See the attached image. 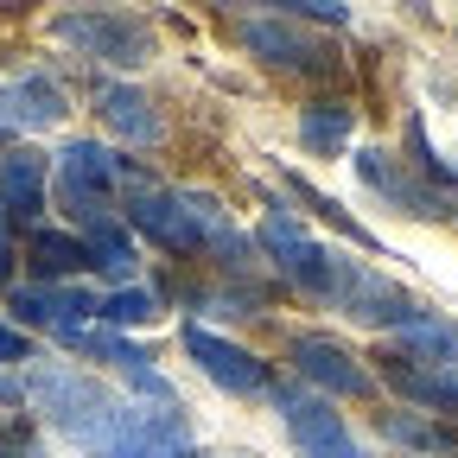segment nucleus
<instances>
[{
  "label": "nucleus",
  "instance_id": "obj_1",
  "mask_svg": "<svg viewBox=\"0 0 458 458\" xmlns=\"http://www.w3.org/2000/svg\"><path fill=\"white\" fill-rule=\"evenodd\" d=\"M32 401L64 427L77 445H89L96 458H108L114 445H122L134 427H140V414H128L122 401H108L89 376H77V369H38L32 376Z\"/></svg>",
  "mask_w": 458,
  "mask_h": 458
},
{
  "label": "nucleus",
  "instance_id": "obj_2",
  "mask_svg": "<svg viewBox=\"0 0 458 458\" xmlns=\"http://www.w3.org/2000/svg\"><path fill=\"white\" fill-rule=\"evenodd\" d=\"M51 32L64 38V45H77L83 57L114 64V71H140L147 57H153V32L134 13H57Z\"/></svg>",
  "mask_w": 458,
  "mask_h": 458
},
{
  "label": "nucleus",
  "instance_id": "obj_3",
  "mask_svg": "<svg viewBox=\"0 0 458 458\" xmlns=\"http://www.w3.org/2000/svg\"><path fill=\"white\" fill-rule=\"evenodd\" d=\"M261 249L280 261V274L293 280V286H306V293H318V300H337V274H344V261H337L325 242H312L293 216L274 210V216L261 223Z\"/></svg>",
  "mask_w": 458,
  "mask_h": 458
},
{
  "label": "nucleus",
  "instance_id": "obj_4",
  "mask_svg": "<svg viewBox=\"0 0 458 458\" xmlns=\"http://www.w3.org/2000/svg\"><path fill=\"white\" fill-rule=\"evenodd\" d=\"M122 172H128V165L114 159L108 147H96V140H71L64 153H57V198H64V204H71V216L89 229V223H102V216H108V204H102V198H108V185L122 179Z\"/></svg>",
  "mask_w": 458,
  "mask_h": 458
},
{
  "label": "nucleus",
  "instance_id": "obj_5",
  "mask_svg": "<svg viewBox=\"0 0 458 458\" xmlns=\"http://www.w3.org/2000/svg\"><path fill=\"white\" fill-rule=\"evenodd\" d=\"M280 414H286V433H293V445L306 458H363L351 427H344V414H331L325 401H312L300 388H280Z\"/></svg>",
  "mask_w": 458,
  "mask_h": 458
},
{
  "label": "nucleus",
  "instance_id": "obj_6",
  "mask_svg": "<svg viewBox=\"0 0 458 458\" xmlns=\"http://www.w3.org/2000/svg\"><path fill=\"white\" fill-rule=\"evenodd\" d=\"M185 351H191V363H198L216 388H229V394H261V388H267V363L249 357L242 344L204 331V325H185Z\"/></svg>",
  "mask_w": 458,
  "mask_h": 458
},
{
  "label": "nucleus",
  "instance_id": "obj_7",
  "mask_svg": "<svg viewBox=\"0 0 458 458\" xmlns=\"http://www.w3.org/2000/svg\"><path fill=\"white\" fill-rule=\"evenodd\" d=\"M331 306H344V312L363 318V325H414V318H420V306L401 293V286H388L382 274H369V267H357V261H344Z\"/></svg>",
  "mask_w": 458,
  "mask_h": 458
},
{
  "label": "nucleus",
  "instance_id": "obj_8",
  "mask_svg": "<svg viewBox=\"0 0 458 458\" xmlns=\"http://www.w3.org/2000/svg\"><path fill=\"white\" fill-rule=\"evenodd\" d=\"M128 223L140 229V236H153L159 249H172V255H191V249H204V236H198V216L185 210V198H172V191H140V198L128 204Z\"/></svg>",
  "mask_w": 458,
  "mask_h": 458
},
{
  "label": "nucleus",
  "instance_id": "obj_9",
  "mask_svg": "<svg viewBox=\"0 0 458 458\" xmlns=\"http://www.w3.org/2000/svg\"><path fill=\"white\" fill-rule=\"evenodd\" d=\"M293 369H300L306 382L331 388V394H369V388H376L369 369L344 351V344H331V337H293Z\"/></svg>",
  "mask_w": 458,
  "mask_h": 458
},
{
  "label": "nucleus",
  "instance_id": "obj_10",
  "mask_svg": "<svg viewBox=\"0 0 458 458\" xmlns=\"http://www.w3.org/2000/svg\"><path fill=\"white\" fill-rule=\"evenodd\" d=\"M242 45L255 57H267V64H280V71H331V51L312 45V38H300L293 26H280V20H249Z\"/></svg>",
  "mask_w": 458,
  "mask_h": 458
},
{
  "label": "nucleus",
  "instance_id": "obj_11",
  "mask_svg": "<svg viewBox=\"0 0 458 458\" xmlns=\"http://www.w3.org/2000/svg\"><path fill=\"white\" fill-rule=\"evenodd\" d=\"M13 312L26 325H51L57 337H64V331H83V318L102 312V300L77 293V286H26V293H13Z\"/></svg>",
  "mask_w": 458,
  "mask_h": 458
},
{
  "label": "nucleus",
  "instance_id": "obj_12",
  "mask_svg": "<svg viewBox=\"0 0 458 458\" xmlns=\"http://www.w3.org/2000/svg\"><path fill=\"white\" fill-rule=\"evenodd\" d=\"M64 114V89L51 77H20V83H0V128H51Z\"/></svg>",
  "mask_w": 458,
  "mask_h": 458
},
{
  "label": "nucleus",
  "instance_id": "obj_13",
  "mask_svg": "<svg viewBox=\"0 0 458 458\" xmlns=\"http://www.w3.org/2000/svg\"><path fill=\"white\" fill-rule=\"evenodd\" d=\"M45 153H7L0 159V210L7 216H26V223H38V210H45Z\"/></svg>",
  "mask_w": 458,
  "mask_h": 458
},
{
  "label": "nucleus",
  "instance_id": "obj_14",
  "mask_svg": "<svg viewBox=\"0 0 458 458\" xmlns=\"http://www.w3.org/2000/svg\"><path fill=\"white\" fill-rule=\"evenodd\" d=\"M108 458H191V427L179 414H140V427Z\"/></svg>",
  "mask_w": 458,
  "mask_h": 458
},
{
  "label": "nucleus",
  "instance_id": "obj_15",
  "mask_svg": "<svg viewBox=\"0 0 458 458\" xmlns=\"http://www.w3.org/2000/svg\"><path fill=\"white\" fill-rule=\"evenodd\" d=\"M64 344H83V351H96L102 363H114V369H122L140 394H153V401H172V388H165V376L134 351V344H122V337H89V331H64Z\"/></svg>",
  "mask_w": 458,
  "mask_h": 458
},
{
  "label": "nucleus",
  "instance_id": "obj_16",
  "mask_svg": "<svg viewBox=\"0 0 458 458\" xmlns=\"http://www.w3.org/2000/svg\"><path fill=\"white\" fill-rule=\"evenodd\" d=\"M388 382L408 394V401H420V408H439V414H458V376L452 369H433V363H388Z\"/></svg>",
  "mask_w": 458,
  "mask_h": 458
},
{
  "label": "nucleus",
  "instance_id": "obj_17",
  "mask_svg": "<svg viewBox=\"0 0 458 458\" xmlns=\"http://www.w3.org/2000/svg\"><path fill=\"white\" fill-rule=\"evenodd\" d=\"M102 122L122 134V140H140V147L159 140V114H153V102H147L140 89H128V83L102 89Z\"/></svg>",
  "mask_w": 458,
  "mask_h": 458
},
{
  "label": "nucleus",
  "instance_id": "obj_18",
  "mask_svg": "<svg viewBox=\"0 0 458 458\" xmlns=\"http://www.w3.org/2000/svg\"><path fill=\"white\" fill-rule=\"evenodd\" d=\"M351 128H357V114L344 102H306V114H300V140L318 159H337L344 147H351Z\"/></svg>",
  "mask_w": 458,
  "mask_h": 458
},
{
  "label": "nucleus",
  "instance_id": "obj_19",
  "mask_svg": "<svg viewBox=\"0 0 458 458\" xmlns=\"http://www.w3.org/2000/svg\"><path fill=\"white\" fill-rule=\"evenodd\" d=\"M89 267V242L83 236H64V229H38L32 236V274L51 286V280H64V274H83Z\"/></svg>",
  "mask_w": 458,
  "mask_h": 458
},
{
  "label": "nucleus",
  "instance_id": "obj_20",
  "mask_svg": "<svg viewBox=\"0 0 458 458\" xmlns=\"http://www.w3.org/2000/svg\"><path fill=\"white\" fill-rule=\"evenodd\" d=\"M357 179L376 185V191L394 198V204H408V216H439V198H427L414 179H401V172L388 165V153H363V159H357Z\"/></svg>",
  "mask_w": 458,
  "mask_h": 458
},
{
  "label": "nucleus",
  "instance_id": "obj_21",
  "mask_svg": "<svg viewBox=\"0 0 458 458\" xmlns=\"http://www.w3.org/2000/svg\"><path fill=\"white\" fill-rule=\"evenodd\" d=\"M401 344H408L414 357H433V369H452L458 376V325L414 318V325H401Z\"/></svg>",
  "mask_w": 458,
  "mask_h": 458
},
{
  "label": "nucleus",
  "instance_id": "obj_22",
  "mask_svg": "<svg viewBox=\"0 0 458 458\" xmlns=\"http://www.w3.org/2000/svg\"><path fill=\"white\" fill-rule=\"evenodd\" d=\"M89 267H102L108 280H128V274H134V249H128V236H122L108 216L89 223Z\"/></svg>",
  "mask_w": 458,
  "mask_h": 458
},
{
  "label": "nucleus",
  "instance_id": "obj_23",
  "mask_svg": "<svg viewBox=\"0 0 458 458\" xmlns=\"http://www.w3.org/2000/svg\"><path fill=\"white\" fill-rule=\"evenodd\" d=\"M96 318H108V325H147V318H159V300L147 293V286H122V293L102 300Z\"/></svg>",
  "mask_w": 458,
  "mask_h": 458
},
{
  "label": "nucleus",
  "instance_id": "obj_24",
  "mask_svg": "<svg viewBox=\"0 0 458 458\" xmlns=\"http://www.w3.org/2000/svg\"><path fill=\"white\" fill-rule=\"evenodd\" d=\"M0 458H45V452H38V433H32L26 420H13L7 433H0Z\"/></svg>",
  "mask_w": 458,
  "mask_h": 458
},
{
  "label": "nucleus",
  "instance_id": "obj_25",
  "mask_svg": "<svg viewBox=\"0 0 458 458\" xmlns=\"http://www.w3.org/2000/svg\"><path fill=\"white\" fill-rule=\"evenodd\" d=\"M388 439H408V445H445V433L420 427V420H388Z\"/></svg>",
  "mask_w": 458,
  "mask_h": 458
},
{
  "label": "nucleus",
  "instance_id": "obj_26",
  "mask_svg": "<svg viewBox=\"0 0 458 458\" xmlns=\"http://www.w3.org/2000/svg\"><path fill=\"white\" fill-rule=\"evenodd\" d=\"M286 13H300V20H331V26L351 20V7H337V0H300V7H286Z\"/></svg>",
  "mask_w": 458,
  "mask_h": 458
},
{
  "label": "nucleus",
  "instance_id": "obj_27",
  "mask_svg": "<svg viewBox=\"0 0 458 458\" xmlns=\"http://www.w3.org/2000/svg\"><path fill=\"white\" fill-rule=\"evenodd\" d=\"M32 357V344H26V331H13V325H0V363H26Z\"/></svg>",
  "mask_w": 458,
  "mask_h": 458
},
{
  "label": "nucleus",
  "instance_id": "obj_28",
  "mask_svg": "<svg viewBox=\"0 0 458 458\" xmlns=\"http://www.w3.org/2000/svg\"><path fill=\"white\" fill-rule=\"evenodd\" d=\"M13 216L7 210H0V280H7V267H13V229H7Z\"/></svg>",
  "mask_w": 458,
  "mask_h": 458
},
{
  "label": "nucleus",
  "instance_id": "obj_29",
  "mask_svg": "<svg viewBox=\"0 0 458 458\" xmlns=\"http://www.w3.org/2000/svg\"><path fill=\"white\" fill-rule=\"evenodd\" d=\"M13 401H20V382H7V376H0V408H13Z\"/></svg>",
  "mask_w": 458,
  "mask_h": 458
}]
</instances>
